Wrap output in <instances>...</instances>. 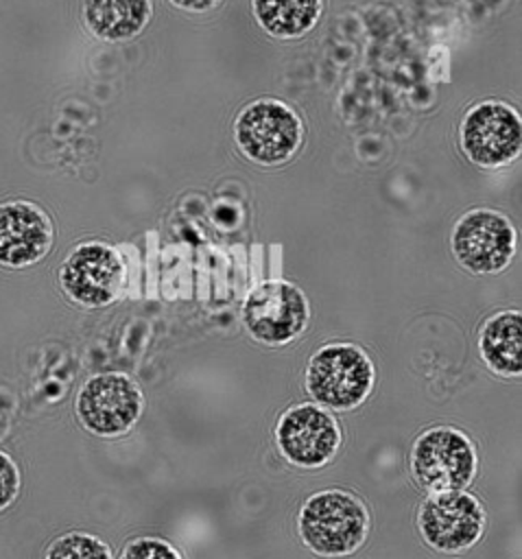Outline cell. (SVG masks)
Here are the masks:
<instances>
[{"mask_svg":"<svg viewBox=\"0 0 522 559\" xmlns=\"http://www.w3.org/2000/svg\"><path fill=\"white\" fill-rule=\"evenodd\" d=\"M369 528L367 504L356 493L339 487L310 493L297 511L299 542L323 559L354 555L367 542Z\"/></svg>","mask_w":522,"mask_h":559,"instance_id":"1","label":"cell"},{"mask_svg":"<svg viewBox=\"0 0 522 559\" xmlns=\"http://www.w3.org/2000/svg\"><path fill=\"white\" fill-rule=\"evenodd\" d=\"M376 367L369 354L347 341L321 345L306 365L304 384L315 404L328 411L358 408L373 391Z\"/></svg>","mask_w":522,"mask_h":559,"instance_id":"2","label":"cell"},{"mask_svg":"<svg viewBox=\"0 0 522 559\" xmlns=\"http://www.w3.org/2000/svg\"><path fill=\"white\" fill-rule=\"evenodd\" d=\"M408 469L426 493L467 489L478 472L476 445L454 426L426 428L411 445Z\"/></svg>","mask_w":522,"mask_h":559,"instance_id":"3","label":"cell"},{"mask_svg":"<svg viewBox=\"0 0 522 559\" xmlns=\"http://www.w3.org/2000/svg\"><path fill=\"white\" fill-rule=\"evenodd\" d=\"M299 114L280 98L262 96L247 103L234 120V142L242 157L258 166H282L301 146Z\"/></svg>","mask_w":522,"mask_h":559,"instance_id":"4","label":"cell"},{"mask_svg":"<svg viewBox=\"0 0 522 559\" xmlns=\"http://www.w3.org/2000/svg\"><path fill=\"white\" fill-rule=\"evenodd\" d=\"M450 249L467 273L496 275L511 264L518 251V231L507 214L491 207H474L452 225Z\"/></svg>","mask_w":522,"mask_h":559,"instance_id":"5","label":"cell"},{"mask_svg":"<svg viewBox=\"0 0 522 559\" xmlns=\"http://www.w3.org/2000/svg\"><path fill=\"white\" fill-rule=\"evenodd\" d=\"M240 319L256 343L282 347L306 332L310 304L297 284L286 280H266L245 297Z\"/></svg>","mask_w":522,"mask_h":559,"instance_id":"6","label":"cell"},{"mask_svg":"<svg viewBox=\"0 0 522 559\" xmlns=\"http://www.w3.org/2000/svg\"><path fill=\"white\" fill-rule=\"evenodd\" d=\"M485 526L483 502L467 489L426 493L417 509L422 542L441 555H461L474 548Z\"/></svg>","mask_w":522,"mask_h":559,"instance_id":"7","label":"cell"},{"mask_svg":"<svg viewBox=\"0 0 522 559\" xmlns=\"http://www.w3.org/2000/svg\"><path fill=\"white\" fill-rule=\"evenodd\" d=\"M459 146L478 168L511 164L522 148V120L518 109L496 98L472 105L459 124Z\"/></svg>","mask_w":522,"mask_h":559,"instance_id":"8","label":"cell"},{"mask_svg":"<svg viewBox=\"0 0 522 559\" xmlns=\"http://www.w3.org/2000/svg\"><path fill=\"white\" fill-rule=\"evenodd\" d=\"M74 411L87 432L96 437H120L142 417L144 393L124 373H96L79 389Z\"/></svg>","mask_w":522,"mask_h":559,"instance_id":"9","label":"cell"},{"mask_svg":"<svg viewBox=\"0 0 522 559\" xmlns=\"http://www.w3.org/2000/svg\"><path fill=\"white\" fill-rule=\"evenodd\" d=\"M275 445L284 461L299 469H319L328 465L343 441V432L332 411L301 402L288 406L275 424Z\"/></svg>","mask_w":522,"mask_h":559,"instance_id":"10","label":"cell"},{"mask_svg":"<svg viewBox=\"0 0 522 559\" xmlns=\"http://www.w3.org/2000/svg\"><path fill=\"white\" fill-rule=\"evenodd\" d=\"M59 286L70 301L83 308H105L124 286V262L105 242H81L61 262Z\"/></svg>","mask_w":522,"mask_h":559,"instance_id":"11","label":"cell"},{"mask_svg":"<svg viewBox=\"0 0 522 559\" xmlns=\"http://www.w3.org/2000/svg\"><path fill=\"white\" fill-rule=\"evenodd\" d=\"M55 229L44 207L26 199L0 203V266L26 269L46 258Z\"/></svg>","mask_w":522,"mask_h":559,"instance_id":"12","label":"cell"},{"mask_svg":"<svg viewBox=\"0 0 522 559\" xmlns=\"http://www.w3.org/2000/svg\"><path fill=\"white\" fill-rule=\"evenodd\" d=\"M478 354L496 376L518 378L522 373V312L513 308L487 317L478 330Z\"/></svg>","mask_w":522,"mask_h":559,"instance_id":"13","label":"cell"},{"mask_svg":"<svg viewBox=\"0 0 522 559\" xmlns=\"http://www.w3.org/2000/svg\"><path fill=\"white\" fill-rule=\"evenodd\" d=\"M85 28L100 41L138 37L153 15V0H83Z\"/></svg>","mask_w":522,"mask_h":559,"instance_id":"14","label":"cell"},{"mask_svg":"<svg viewBox=\"0 0 522 559\" xmlns=\"http://www.w3.org/2000/svg\"><path fill=\"white\" fill-rule=\"evenodd\" d=\"M323 11V0H251L256 24L275 39H299L310 33Z\"/></svg>","mask_w":522,"mask_h":559,"instance_id":"15","label":"cell"},{"mask_svg":"<svg viewBox=\"0 0 522 559\" xmlns=\"http://www.w3.org/2000/svg\"><path fill=\"white\" fill-rule=\"evenodd\" d=\"M44 559H114V555L100 537L83 531H70L50 542Z\"/></svg>","mask_w":522,"mask_h":559,"instance_id":"16","label":"cell"},{"mask_svg":"<svg viewBox=\"0 0 522 559\" xmlns=\"http://www.w3.org/2000/svg\"><path fill=\"white\" fill-rule=\"evenodd\" d=\"M120 559H183V555L168 539L144 535L127 542Z\"/></svg>","mask_w":522,"mask_h":559,"instance_id":"17","label":"cell"},{"mask_svg":"<svg viewBox=\"0 0 522 559\" xmlns=\"http://www.w3.org/2000/svg\"><path fill=\"white\" fill-rule=\"evenodd\" d=\"M20 491V469L15 461L0 452V511L7 509Z\"/></svg>","mask_w":522,"mask_h":559,"instance_id":"18","label":"cell"},{"mask_svg":"<svg viewBox=\"0 0 522 559\" xmlns=\"http://www.w3.org/2000/svg\"><path fill=\"white\" fill-rule=\"evenodd\" d=\"M168 2L186 13H205L216 9L223 0H168Z\"/></svg>","mask_w":522,"mask_h":559,"instance_id":"19","label":"cell"}]
</instances>
